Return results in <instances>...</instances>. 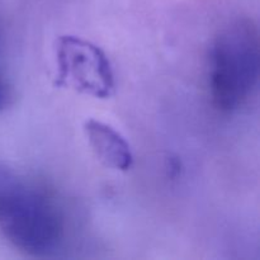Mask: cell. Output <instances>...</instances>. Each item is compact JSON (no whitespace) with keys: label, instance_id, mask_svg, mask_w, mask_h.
I'll list each match as a JSON object with an SVG mask.
<instances>
[{"label":"cell","instance_id":"4","mask_svg":"<svg viewBox=\"0 0 260 260\" xmlns=\"http://www.w3.org/2000/svg\"><path fill=\"white\" fill-rule=\"evenodd\" d=\"M83 129L91 151L104 167L118 172H127L134 167L131 145L114 127L90 118L84 122Z\"/></svg>","mask_w":260,"mask_h":260},{"label":"cell","instance_id":"2","mask_svg":"<svg viewBox=\"0 0 260 260\" xmlns=\"http://www.w3.org/2000/svg\"><path fill=\"white\" fill-rule=\"evenodd\" d=\"M259 32L250 18L223 25L208 56V90L216 109L233 113L243 108L259 85Z\"/></svg>","mask_w":260,"mask_h":260},{"label":"cell","instance_id":"1","mask_svg":"<svg viewBox=\"0 0 260 260\" xmlns=\"http://www.w3.org/2000/svg\"><path fill=\"white\" fill-rule=\"evenodd\" d=\"M0 233L15 249L38 258L56 253L65 238V222L55 202L3 167Z\"/></svg>","mask_w":260,"mask_h":260},{"label":"cell","instance_id":"5","mask_svg":"<svg viewBox=\"0 0 260 260\" xmlns=\"http://www.w3.org/2000/svg\"><path fill=\"white\" fill-rule=\"evenodd\" d=\"M10 102H12V89L4 76L0 74V112L8 108Z\"/></svg>","mask_w":260,"mask_h":260},{"label":"cell","instance_id":"3","mask_svg":"<svg viewBox=\"0 0 260 260\" xmlns=\"http://www.w3.org/2000/svg\"><path fill=\"white\" fill-rule=\"evenodd\" d=\"M56 83L84 95L108 99L116 89L114 71L108 56L91 41L78 36L58 37L55 45Z\"/></svg>","mask_w":260,"mask_h":260}]
</instances>
